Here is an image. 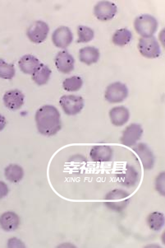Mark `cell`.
<instances>
[{
	"instance_id": "5b68a950",
	"label": "cell",
	"mask_w": 165,
	"mask_h": 248,
	"mask_svg": "<svg viewBox=\"0 0 165 248\" xmlns=\"http://www.w3.org/2000/svg\"><path fill=\"white\" fill-rule=\"evenodd\" d=\"M138 50L144 57L147 59H156L161 55L160 43L154 36L141 38L138 42Z\"/></svg>"
},
{
	"instance_id": "83f0119b",
	"label": "cell",
	"mask_w": 165,
	"mask_h": 248,
	"mask_svg": "<svg viewBox=\"0 0 165 248\" xmlns=\"http://www.w3.org/2000/svg\"><path fill=\"white\" fill-rule=\"evenodd\" d=\"M9 192V186L5 182L0 181V200L8 196Z\"/></svg>"
},
{
	"instance_id": "9c48e42d",
	"label": "cell",
	"mask_w": 165,
	"mask_h": 248,
	"mask_svg": "<svg viewBox=\"0 0 165 248\" xmlns=\"http://www.w3.org/2000/svg\"><path fill=\"white\" fill-rule=\"evenodd\" d=\"M116 178L120 185L125 187H132L135 186L140 181V174L138 173L134 167L127 164L116 174Z\"/></svg>"
},
{
	"instance_id": "6da1fadb",
	"label": "cell",
	"mask_w": 165,
	"mask_h": 248,
	"mask_svg": "<svg viewBox=\"0 0 165 248\" xmlns=\"http://www.w3.org/2000/svg\"><path fill=\"white\" fill-rule=\"evenodd\" d=\"M35 120L39 133L44 136L55 135L62 128L60 113L52 105H44L39 108Z\"/></svg>"
},
{
	"instance_id": "603a6c76",
	"label": "cell",
	"mask_w": 165,
	"mask_h": 248,
	"mask_svg": "<svg viewBox=\"0 0 165 248\" xmlns=\"http://www.w3.org/2000/svg\"><path fill=\"white\" fill-rule=\"evenodd\" d=\"M146 222L151 230L160 231L165 225V215L160 212L151 213L149 215Z\"/></svg>"
},
{
	"instance_id": "f1b7e54d",
	"label": "cell",
	"mask_w": 165,
	"mask_h": 248,
	"mask_svg": "<svg viewBox=\"0 0 165 248\" xmlns=\"http://www.w3.org/2000/svg\"><path fill=\"white\" fill-rule=\"evenodd\" d=\"M6 124H7V121L5 117L0 114V131H2L5 128Z\"/></svg>"
},
{
	"instance_id": "7a4b0ae2",
	"label": "cell",
	"mask_w": 165,
	"mask_h": 248,
	"mask_svg": "<svg viewBox=\"0 0 165 248\" xmlns=\"http://www.w3.org/2000/svg\"><path fill=\"white\" fill-rule=\"evenodd\" d=\"M130 193L124 190H111L105 196V204L110 210L121 212L130 203Z\"/></svg>"
},
{
	"instance_id": "d4e9b609",
	"label": "cell",
	"mask_w": 165,
	"mask_h": 248,
	"mask_svg": "<svg viewBox=\"0 0 165 248\" xmlns=\"http://www.w3.org/2000/svg\"><path fill=\"white\" fill-rule=\"evenodd\" d=\"M77 35H78V40H77L78 43H88L95 37L93 29L83 25L78 26Z\"/></svg>"
},
{
	"instance_id": "4fadbf2b",
	"label": "cell",
	"mask_w": 165,
	"mask_h": 248,
	"mask_svg": "<svg viewBox=\"0 0 165 248\" xmlns=\"http://www.w3.org/2000/svg\"><path fill=\"white\" fill-rule=\"evenodd\" d=\"M3 104L10 110H19L24 104L25 96L18 89L6 92L3 97Z\"/></svg>"
},
{
	"instance_id": "cb8c5ba5",
	"label": "cell",
	"mask_w": 165,
	"mask_h": 248,
	"mask_svg": "<svg viewBox=\"0 0 165 248\" xmlns=\"http://www.w3.org/2000/svg\"><path fill=\"white\" fill-rule=\"evenodd\" d=\"M83 86V80L79 76L68 78L63 82V88L67 92L79 91Z\"/></svg>"
},
{
	"instance_id": "4316f807",
	"label": "cell",
	"mask_w": 165,
	"mask_h": 248,
	"mask_svg": "<svg viewBox=\"0 0 165 248\" xmlns=\"http://www.w3.org/2000/svg\"><path fill=\"white\" fill-rule=\"evenodd\" d=\"M155 186H156L157 191L160 192V195L165 196V172L160 173L157 177Z\"/></svg>"
},
{
	"instance_id": "7c38bea8",
	"label": "cell",
	"mask_w": 165,
	"mask_h": 248,
	"mask_svg": "<svg viewBox=\"0 0 165 248\" xmlns=\"http://www.w3.org/2000/svg\"><path fill=\"white\" fill-rule=\"evenodd\" d=\"M55 63L58 72L69 75L74 69L75 60L70 53L63 50L55 56Z\"/></svg>"
},
{
	"instance_id": "5bb4252c",
	"label": "cell",
	"mask_w": 165,
	"mask_h": 248,
	"mask_svg": "<svg viewBox=\"0 0 165 248\" xmlns=\"http://www.w3.org/2000/svg\"><path fill=\"white\" fill-rule=\"evenodd\" d=\"M133 150L140 158V163L143 166L145 170H151L153 169L154 164V156L151 149L146 143H138L133 146Z\"/></svg>"
},
{
	"instance_id": "52a82bcc",
	"label": "cell",
	"mask_w": 165,
	"mask_h": 248,
	"mask_svg": "<svg viewBox=\"0 0 165 248\" xmlns=\"http://www.w3.org/2000/svg\"><path fill=\"white\" fill-rule=\"evenodd\" d=\"M128 97V89L124 83L115 82L108 86L105 98L110 103H120Z\"/></svg>"
},
{
	"instance_id": "30bf717a",
	"label": "cell",
	"mask_w": 165,
	"mask_h": 248,
	"mask_svg": "<svg viewBox=\"0 0 165 248\" xmlns=\"http://www.w3.org/2000/svg\"><path fill=\"white\" fill-rule=\"evenodd\" d=\"M143 134V129L139 124H131L124 130L120 142L126 147H133L140 140Z\"/></svg>"
},
{
	"instance_id": "ac0fdd59",
	"label": "cell",
	"mask_w": 165,
	"mask_h": 248,
	"mask_svg": "<svg viewBox=\"0 0 165 248\" xmlns=\"http://www.w3.org/2000/svg\"><path fill=\"white\" fill-rule=\"evenodd\" d=\"M40 64V61L32 55H23L18 61L20 69L25 75H32Z\"/></svg>"
},
{
	"instance_id": "ba28073f",
	"label": "cell",
	"mask_w": 165,
	"mask_h": 248,
	"mask_svg": "<svg viewBox=\"0 0 165 248\" xmlns=\"http://www.w3.org/2000/svg\"><path fill=\"white\" fill-rule=\"evenodd\" d=\"M118 12L115 3L110 1H100L94 8V15L97 19L102 22H107L113 19Z\"/></svg>"
},
{
	"instance_id": "d6986e66",
	"label": "cell",
	"mask_w": 165,
	"mask_h": 248,
	"mask_svg": "<svg viewBox=\"0 0 165 248\" xmlns=\"http://www.w3.org/2000/svg\"><path fill=\"white\" fill-rule=\"evenodd\" d=\"M100 57L99 50L93 46H86L82 48L79 51V60L82 63L86 65H91L98 62Z\"/></svg>"
},
{
	"instance_id": "7402d4cb",
	"label": "cell",
	"mask_w": 165,
	"mask_h": 248,
	"mask_svg": "<svg viewBox=\"0 0 165 248\" xmlns=\"http://www.w3.org/2000/svg\"><path fill=\"white\" fill-rule=\"evenodd\" d=\"M132 33L131 31L127 28H121L119 30L116 31L113 34V44L118 46H127L132 41Z\"/></svg>"
},
{
	"instance_id": "8992f818",
	"label": "cell",
	"mask_w": 165,
	"mask_h": 248,
	"mask_svg": "<svg viewBox=\"0 0 165 248\" xmlns=\"http://www.w3.org/2000/svg\"><path fill=\"white\" fill-rule=\"evenodd\" d=\"M50 32V27L43 21H36L30 24L27 31V36L30 42L41 44L45 41Z\"/></svg>"
},
{
	"instance_id": "3957f363",
	"label": "cell",
	"mask_w": 165,
	"mask_h": 248,
	"mask_svg": "<svg viewBox=\"0 0 165 248\" xmlns=\"http://www.w3.org/2000/svg\"><path fill=\"white\" fill-rule=\"evenodd\" d=\"M158 21L150 14H141L138 16L134 22V28L137 32L142 38H148L154 36L158 29Z\"/></svg>"
},
{
	"instance_id": "2e32d148",
	"label": "cell",
	"mask_w": 165,
	"mask_h": 248,
	"mask_svg": "<svg viewBox=\"0 0 165 248\" xmlns=\"http://www.w3.org/2000/svg\"><path fill=\"white\" fill-rule=\"evenodd\" d=\"M110 118L114 126H123L129 121V110L125 107H115L110 110Z\"/></svg>"
},
{
	"instance_id": "44dd1931",
	"label": "cell",
	"mask_w": 165,
	"mask_h": 248,
	"mask_svg": "<svg viewBox=\"0 0 165 248\" xmlns=\"http://www.w3.org/2000/svg\"><path fill=\"white\" fill-rule=\"evenodd\" d=\"M6 179L13 183H18L24 177V170L17 164H10L4 170Z\"/></svg>"
},
{
	"instance_id": "484cf974",
	"label": "cell",
	"mask_w": 165,
	"mask_h": 248,
	"mask_svg": "<svg viewBox=\"0 0 165 248\" xmlns=\"http://www.w3.org/2000/svg\"><path fill=\"white\" fill-rule=\"evenodd\" d=\"M16 71L13 63H9L0 59V78L12 79L15 76Z\"/></svg>"
},
{
	"instance_id": "ffe728a7",
	"label": "cell",
	"mask_w": 165,
	"mask_h": 248,
	"mask_svg": "<svg viewBox=\"0 0 165 248\" xmlns=\"http://www.w3.org/2000/svg\"><path fill=\"white\" fill-rule=\"evenodd\" d=\"M51 74L52 71L49 66L44 63H41L38 68L36 69V71L31 75V78L37 85L43 86L49 82Z\"/></svg>"
},
{
	"instance_id": "8fae6325",
	"label": "cell",
	"mask_w": 165,
	"mask_h": 248,
	"mask_svg": "<svg viewBox=\"0 0 165 248\" xmlns=\"http://www.w3.org/2000/svg\"><path fill=\"white\" fill-rule=\"evenodd\" d=\"M73 41V34L70 28L62 26L57 28L52 34V42L55 46L66 49Z\"/></svg>"
},
{
	"instance_id": "9a60e30c",
	"label": "cell",
	"mask_w": 165,
	"mask_h": 248,
	"mask_svg": "<svg viewBox=\"0 0 165 248\" xmlns=\"http://www.w3.org/2000/svg\"><path fill=\"white\" fill-rule=\"evenodd\" d=\"M113 149L106 145H98L91 149L90 157L95 163H109L113 159Z\"/></svg>"
},
{
	"instance_id": "277c9868",
	"label": "cell",
	"mask_w": 165,
	"mask_h": 248,
	"mask_svg": "<svg viewBox=\"0 0 165 248\" xmlns=\"http://www.w3.org/2000/svg\"><path fill=\"white\" fill-rule=\"evenodd\" d=\"M59 104L68 116H75L80 113L84 108V100L77 95H64L59 100Z\"/></svg>"
},
{
	"instance_id": "e0dca14e",
	"label": "cell",
	"mask_w": 165,
	"mask_h": 248,
	"mask_svg": "<svg viewBox=\"0 0 165 248\" xmlns=\"http://www.w3.org/2000/svg\"><path fill=\"white\" fill-rule=\"evenodd\" d=\"M19 225V216L16 213L8 211L0 215V227L4 231H15Z\"/></svg>"
}]
</instances>
